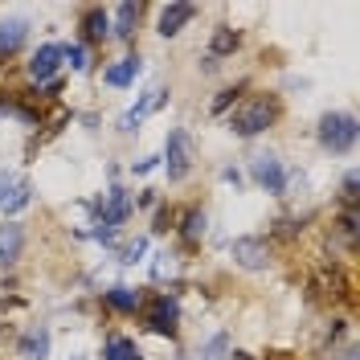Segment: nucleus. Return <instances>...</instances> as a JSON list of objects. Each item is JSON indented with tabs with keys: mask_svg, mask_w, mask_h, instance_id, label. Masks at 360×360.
<instances>
[{
	"mask_svg": "<svg viewBox=\"0 0 360 360\" xmlns=\"http://www.w3.org/2000/svg\"><path fill=\"white\" fill-rule=\"evenodd\" d=\"M344 201H348V209H356V172L344 176Z\"/></svg>",
	"mask_w": 360,
	"mask_h": 360,
	"instance_id": "nucleus-27",
	"label": "nucleus"
},
{
	"mask_svg": "<svg viewBox=\"0 0 360 360\" xmlns=\"http://www.w3.org/2000/svg\"><path fill=\"white\" fill-rule=\"evenodd\" d=\"M143 250H148V238H135V242H127V246L119 250V254H123L119 262H127V266H135V262L143 258Z\"/></svg>",
	"mask_w": 360,
	"mask_h": 360,
	"instance_id": "nucleus-26",
	"label": "nucleus"
},
{
	"mask_svg": "<svg viewBox=\"0 0 360 360\" xmlns=\"http://www.w3.org/2000/svg\"><path fill=\"white\" fill-rule=\"evenodd\" d=\"M103 356L107 360H139V352H135V344L127 336H111L107 348H103Z\"/></svg>",
	"mask_w": 360,
	"mask_h": 360,
	"instance_id": "nucleus-20",
	"label": "nucleus"
},
{
	"mask_svg": "<svg viewBox=\"0 0 360 360\" xmlns=\"http://www.w3.org/2000/svg\"><path fill=\"white\" fill-rule=\"evenodd\" d=\"M152 278H156V283H164V278H176V258H172V254H160L156 266H152Z\"/></svg>",
	"mask_w": 360,
	"mask_h": 360,
	"instance_id": "nucleus-25",
	"label": "nucleus"
},
{
	"mask_svg": "<svg viewBox=\"0 0 360 360\" xmlns=\"http://www.w3.org/2000/svg\"><path fill=\"white\" fill-rule=\"evenodd\" d=\"M250 172H254V180L266 188V193H283L287 188V172H283V164H278V156H270V152H262V156H254V164H250Z\"/></svg>",
	"mask_w": 360,
	"mask_h": 360,
	"instance_id": "nucleus-6",
	"label": "nucleus"
},
{
	"mask_svg": "<svg viewBox=\"0 0 360 360\" xmlns=\"http://www.w3.org/2000/svg\"><path fill=\"white\" fill-rule=\"evenodd\" d=\"M143 319H148V328L152 332H176V319H180V307L172 295H156L152 303H148V311H143Z\"/></svg>",
	"mask_w": 360,
	"mask_h": 360,
	"instance_id": "nucleus-5",
	"label": "nucleus"
},
{
	"mask_svg": "<svg viewBox=\"0 0 360 360\" xmlns=\"http://www.w3.org/2000/svg\"><path fill=\"white\" fill-rule=\"evenodd\" d=\"M233 98H238V90H221V94H217V98H213V111L221 115L225 107H229V103H233Z\"/></svg>",
	"mask_w": 360,
	"mask_h": 360,
	"instance_id": "nucleus-28",
	"label": "nucleus"
},
{
	"mask_svg": "<svg viewBox=\"0 0 360 360\" xmlns=\"http://www.w3.org/2000/svg\"><path fill=\"white\" fill-rule=\"evenodd\" d=\"M221 176H225V180H229V184H242V172H238V168H225Z\"/></svg>",
	"mask_w": 360,
	"mask_h": 360,
	"instance_id": "nucleus-31",
	"label": "nucleus"
},
{
	"mask_svg": "<svg viewBox=\"0 0 360 360\" xmlns=\"http://www.w3.org/2000/svg\"><path fill=\"white\" fill-rule=\"evenodd\" d=\"M197 360H229V336H209L205 340V348L197 352Z\"/></svg>",
	"mask_w": 360,
	"mask_h": 360,
	"instance_id": "nucleus-21",
	"label": "nucleus"
},
{
	"mask_svg": "<svg viewBox=\"0 0 360 360\" xmlns=\"http://www.w3.org/2000/svg\"><path fill=\"white\" fill-rule=\"evenodd\" d=\"M156 164H160V156H148V160H139V164H135V172H152Z\"/></svg>",
	"mask_w": 360,
	"mask_h": 360,
	"instance_id": "nucleus-29",
	"label": "nucleus"
},
{
	"mask_svg": "<svg viewBox=\"0 0 360 360\" xmlns=\"http://www.w3.org/2000/svg\"><path fill=\"white\" fill-rule=\"evenodd\" d=\"M238 41H242V37H238V33H233L229 25H221V29L213 33V41H209V58H221V53H233V49H238Z\"/></svg>",
	"mask_w": 360,
	"mask_h": 360,
	"instance_id": "nucleus-17",
	"label": "nucleus"
},
{
	"mask_svg": "<svg viewBox=\"0 0 360 360\" xmlns=\"http://www.w3.org/2000/svg\"><path fill=\"white\" fill-rule=\"evenodd\" d=\"M340 360H356V352H344V356H340Z\"/></svg>",
	"mask_w": 360,
	"mask_h": 360,
	"instance_id": "nucleus-32",
	"label": "nucleus"
},
{
	"mask_svg": "<svg viewBox=\"0 0 360 360\" xmlns=\"http://www.w3.org/2000/svg\"><path fill=\"white\" fill-rule=\"evenodd\" d=\"M82 29H86L90 41H103V37H107V29H111V21H107V13H103V8H86V13H82Z\"/></svg>",
	"mask_w": 360,
	"mask_h": 360,
	"instance_id": "nucleus-16",
	"label": "nucleus"
},
{
	"mask_svg": "<svg viewBox=\"0 0 360 360\" xmlns=\"http://www.w3.org/2000/svg\"><path fill=\"white\" fill-rule=\"evenodd\" d=\"M25 360H45L49 356V332L45 328H37V332H29V336L21 340V348H17Z\"/></svg>",
	"mask_w": 360,
	"mask_h": 360,
	"instance_id": "nucleus-15",
	"label": "nucleus"
},
{
	"mask_svg": "<svg viewBox=\"0 0 360 360\" xmlns=\"http://www.w3.org/2000/svg\"><path fill=\"white\" fill-rule=\"evenodd\" d=\"M25 33H29V25L25 21H8L0 25V58H8V53H17L25 41Z\"/></svg>",
	"mask_w": 360,
	"mask_h": 360,
	"instance_id": "nucleus-14",
	"label": "nucleus"
},
{
	"mask_svg": "<svg viewBox=\"0 0 360 360\" xmlns=\"http://www.w3.org/2000/svg\"><path fill=\"white\" fill-rule=\"evenodd\" d=\"M180 233H184V242H201L205 238V213L201 209H188V213L180 217Z\"/></svg>",
	"mask_w": 360,
	"mask_h": 360,
	"instance_id": "nucleus-19",
	"label": "nucleus"
},
{
	"mask_svg": "<svg viewBox=\"0 0 360 360\" xmlns=\"http://www.w3.org/2000/svg\"><path fill=\"white\" fill-rule=\"evenodd\" d=\"M135 74H139V58H123L119 66L107 70V82L111 86H127V82H135Z\"/></svg>",
	"mask_w": 360,
	"mask_h": 360,
	"instance_id": "nucleus-18",
	"label": "nucleus"
},
{
	"mask_svg": "<svg viewBox=\"0 0 360 360\" xmlns=\"http://www.w3.org/2000/svg\"><path fill=\"white\" fill-rule=\"evenodd\" d=\"M164 98H168V90H148V94H143V98L135 103L131 111H127L123 119H119V131H135V127H139V123H143L148 115L164 107Z\"/></svg>",
	"mask_w": 360,
	"mask_h": 360,
	"instance_id": "nucleus-8",
	"label": "nucleus"
},
{
	"mask_svg": "<svg viewBox=\"0 0 360 360\" xmlns=\"http://www.w3.org/2000/svg\"><path fill=\"white\" fill-rule=\"evenodd\" d=\"M356 135H360V127H356V119H352V115L332 111V115H323V119H319V143H323L328 152H336V156L352 152Z\"/></svg>",
	"mask_w": 360,
	"mask_h": 360,
	"instance_id": "nucleus-2",
	"label": "nucleus"
},
{
	"mask_svg": "<svg viewBox=\"0 0 360 360\" xmlns=\"http://www.w3.org/2000/svg\"><path fill=\"white\" fill-rule=\"evenodd\" d=\"M29 201H33L29 180H25L21 172H0V213L13 217V213H21Z\"/></svg>",
	"mask_w": 360,
	"mask_h": 360,
	"instance_id": "nucleus-4",
	"label": "nucleus"
},
{
	"mask_svg": "<svg viewBox=\"0 0 360 360\" xmlns=\"http://www.w3.org/2000/svg\"><path fill=\"white\" fill-rule=\"evenodd\" d=\"M21 246H25V229L21 225H0V266H8V262H17L21 258Z\"/></svg>",
	"mask_w": 360,
	"mask_h": 360,
	"instance_id": "nucleus-12",
	"label": "nucleus"
},
{
	"mask_svg": "<svg viewBox=\"0 0 360 360\" xmlns=\"http://www.w3.org/2000/svg\"><path fill=\"white\" fill-rule=\"evenodd\" d=\"M164 168H168V180H184L193 172V143L188 135L180 131H168V143H164Z\"/></svg>",
	"mask_w": 360,
	"mask_h": 360,
	"instance_id": "nucleus-3",
	"label": "nucleus"
},
{
	"mask_svg": "<svg viewBox=\"0 0 360 360\" xmlns=\"http://www.w3.org/2000/svg\"><path fill=\"white\" fill-rule=\"evenodd\" d=\"M131 209H135L131 193H123V188H111V193H107V201H103V221H98V225L115 229V225H123L127 217H131Z\"/></svg>",
	"mask_w": 360,
	"mask_h": 360,
	"instance_id": "nucleus-9",
	"label": "nucleus"
},
{
	"mask_svg": "<svg viewBox=\"0 0 360 360\" xmlns=\"http://www.w3.org/2000/svg\"><path fill=\"white\" fill-rule=\"evenodd\" d=\"M135 25H139V4H119L115 8V37H123V41H131V33H135Z\"/></svg>",
	"mask_w": 360,
	"mask_h": 360,
	"instance_id": "nucleus-13",
	"label": "nucleus"
},
{
	"mask_svg": "<svg viewBox=\"0 0 360 360\" xmlns=\"http://www.w3.org/2000/svg\"><path fill=\"white\" fill-rule=\"evenodd\" d=\"M58 66H62V45H41V49L33 53V62H29V74H33L37 82H49Z\"/></svg>",
	"mask_w": 360,
	"mask_h": 360,
	"instance_id": "nucleus-11",
	"label": "nucleus"
},
{
	"mask_svg": "<svg viewBox=\"0 0 360 360\" xmlns=\"http://www.w3.org/2000/svg\"><path fill=\"white\" fill-rule=\"evenodd\" d=\"M229 254H233V262L242 270H262L266 266V258H270V250L262 238H238L233 246H229Z\"/></svg>",
	"mask_w": 360,
	"mask_h": 360,
	"instance_id": "nucleus-7",
	"label": "nucleus"
},
{
	"mask_svg": "<svg viewBox=\"0 0 360 360\" xmlns=\"http://www.w3.org/2000/svg\"><path fill=\"white\" fill-rule=\"evenodd\" d=\"M107 303H111L115 311H135V307H139V295H135L131 287H111V291H107Z\"/></svg>",
	"mask_w": 360,
	"mask_h": 360,
	"instance_id": "nucleus-22",
	"label": "nucleus"
},
{
	"mask_svg": "<svg viewBox=\"0 0 360 360\" xmlns=\"http://www.w3.org/2000/svg\"><path fill=\"white\" fill-rule=\"evenodd\" d=\"M168 221H172V213H156V233H164V229H168Z\"/></svg>",
	"mask_w": 360,
	"mask_h": 360,
	"instance_id": "nucleus-30",
	"label": "nucleus"
},
{
	"mask_svg": "<svg viewBox=\"0 0 360 360\" xmlns=\"http://www.w3.org/2000/svg\"><path fill=\"white\" fill-rule=\"evenodd\" d=\"M336 233H340L344 246H356V209H348V213L336 221Z\"/></svg>",
	"mask_w": 360,
	"mask_h": 360,
	"instance_id": "nucleus-23",
	"label": "nucleus"
},
{
	"mask_svg": "<svg viewBox=\"0 0 360 360\" xmlns=\"http://www.w3.org/2000/svg\"><path fill=\"white\" fill-rule=\"evenodd\" d=\"M278 119V103L274 98H250V103H242L238 111H233V131L242 135V139H250V135H258V131H266L270 123Z\"/></svg>",
	"mask_w": 360,
	"mask_h": 360,
	"instance_id": "nucleus-1",
	"label": "nucleus"
},
{
	"mask_svg": "<svg viewBox=\"0 0 360 360\" xmlns=\"http://www.w3.org/2000/svg\"><path fill=\"white\" fill-rule=\"evenodd\" d=\"M62 58H66L70 66L78 70V74H82V70H90V53H86V45H62Z\"/></svg>",
	"mask_w": 360,
	"mask_h": 360,
	"instance_id": "nucleus-24",
	"label": "nucleus"
},
{
	"mask_svg": "<svg viewBox=\"0 0 360 360\" xmlns=\"http://www.w3.org/2000/svg\"><path fill=\"white\" fill-rule=\"evenodd\" d=\"M193 17H197V4H168V8H160V25L156 29L164 33V37H176Z\"/></svg>",
	"mask_w": 360,
	"mask_h": 360,
	"instance_id": "nucleus-10",
	"label": "nucleus"
}]
</instances>
